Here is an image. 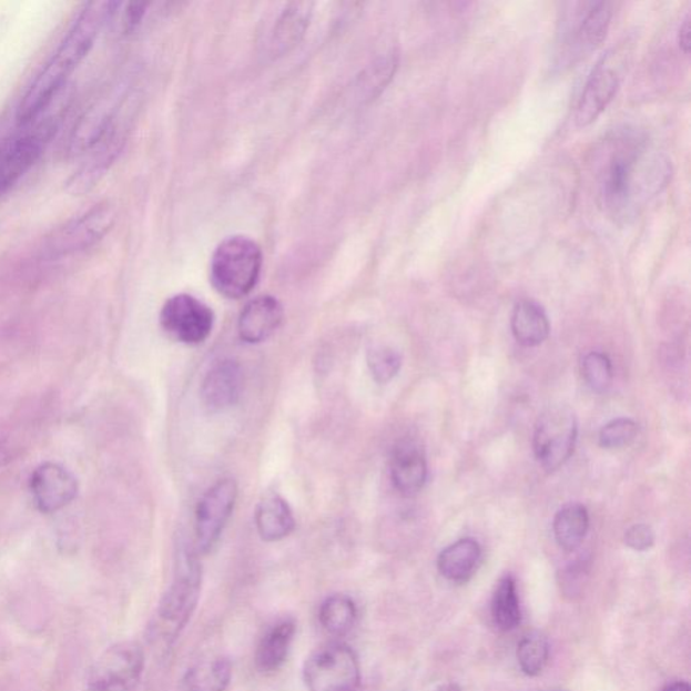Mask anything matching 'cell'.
<instances>
[{
  "label": "cell",
  "mask_w": 691,
  "mask_h": 691,
  "mask_svg": "<svg viewBox=\"0 0 691 691\" xmlns=\"http://www.w3.org/2000/svg\"><path fill=\"white\" fill-rule=\"evenodd\" d=\"M124 143L123 129L118 121L90 152V159L68 180L67 191L74 196L89 194L115 163Z\"/></svg>",
  "instance_id": "14"
},
{
  "label": "cell",
  "mask_w": 691,
  "mask_h": 691,
  "mask_svg": "<svg viewBox=\"0 0 691 691\" xmlns=\"http://www.w3.org/2000/svg\"><path fill=\"white\" fill-rule=\"evenodd\" d=\"M578 421L569 407L556 406L539 416L534 433V453L547 471H556L575 453Z\"/></svg>",
  "instance_id": "7"
},
{
  "label": "cell",
  "mask_w": 691,
  "mask_h": 691,
  "mask_svg": "<svg viewBox=\"0 0 691 691\" xmlns=\"http://www.w3.org/2000/svg\"><path fill=\"white\" fill-rule=\"evenodd\" d=\"M482 559V549L471 538L460 539L439 553L440 576L454 583H465L476 575Z\"/></svg>",
  "instance_id": "20"
},
{
  "label": "cell",
  "mask_w": 691,
  "mask_h": 691,
  "mask_svg": "<svg viewBox=\"0 0 691 691\" xmlns=\"http://www.w3.org/2000/svg\"><path fill=\"white\" fill-rule=\"evenodd\" d=\"M213 309L199 298L180 294L164 304L160 314L161 327L180 344L195 346L207 341L214 328Z\"/></svg>",
  "instance_id": "10"
},
{
  "label": "cell",
  "mask_w": 691,
  "mask_h": 691,
  "mask_svg": "<svg viewBox=\"0 0 691 691\" xmlns=\"http://www.w3.org/2000/svg\"><path fill=\"white\" fill-rule=\"evenodd\" d=\"M296 634L294 619L278 620L266 631L255 652V665L261 672L270 674L285 663Z\"/></svg>",
  "instance_id": "21"
},
{
  "label": "cell",
  "mask_w": 691,
  "mask_h": 691,
  "mask_svg": "<svg viewBox=\"0 0 691 691\" xmlns=\"http://www.w3.org/2000/svg\"><path fill=\"white\" fill-rule=\"evenodd\" d=\"M118 3L91 2L84 6L77 22L24 93L17 110L20 126L39 120L64 89L68 79L89 55L104 23L114 16Z\"/></svg>",
  "instance_id": "2"
},
{
  "label": "cell",
  "mask_w": 691,
  "mask_h": 691,
  "mask_svg": "<svg viewBox=\"0 0 691 691\" xmlns=\"http://www.w3.org/2000/svg\"><path fill=\"white\" fill-rule=\"evenodd\" d=\"M311 8V3H288L280 10L266 40L271 54H284L301 41L308 28Z\"/></svg>",
  "instance_id": "19"
},
{
  "label": "cell",
  "mask_w": 691,
  "mask_h": 691,
  "mask_svg": "<svg viewBox=\"0 0 691 691\" xmlns=\"http://www.w3.org/2000/svg\"><path fill=\"white\" fill-rule=\"evenodd\" d=\"M202 581L203 570L196 552L180 550L173 581L159 607L160 622L167 640H176L189 624L201 600Z\"/></svg>",
  "instance_id": "4"
},
{
  "label": "cell",
  "mask_w": 691,
  "mask_h": 691,
  "mask_svg": "<svg viewBox=\"0 0 691 691\" xmlns=\"http://www.w3.org/2000/svg\"><path fill=\"white\" fill-rule=\"evenodd\" d=\"M255 525L265 541H278L294 532L296 522L288 502L283 497L270 495L260 502Z\"/></svg>",
  "instance_id": "23"
},
{
  "label": "cell",
  "mask_w": 691,
  "mask_h": 691,
  "mask_svg": "<svg viewBox=\"0 0 691 691\" xmlns=\"http://www.w3.org/2000/svg\"><path fill=\"white\" fill-rule=\"evenodd\" d=\"M589 512L581 504H569L553 519V535L560 549L571 552L582 545L589 531Z\"/></svg>",
  "instance_id": "26"
},
{
  "label": "cell",
  "mask_w": 691,
  "mask_h": 691,
  "mask_svg": "<svg viewBox=\"0 0 691 691\" xmlns=\"http://www.w3.org/2000/svg\"><path fill=\"white\" fill-rule=\"evenodd\" d=\"M510 327H512L515 339L526 347L543 344L550 334V322L545 309L537 302L528 301V298L515 305Z\"/></svg>",
  "instance_id": "22"
},
{
  "label": "cell",
  "mask_w": 691,
  "mask_h": 691,
  "mask_svg": "<svg viewBox=\"0 0 691 691\" xmlns=\"http://www.w3.org/2000/svg\"><path fill=\"white\" fill-rule=\"evenodd\" d=\"M116 221V211L109 203L95 205L83 215L74 217L54 230L45 242V253L51 257H67L96 245L110 233Z\"/></svg>",
  "instance_id": "9"
},
{
  "label": "cell",
  "mask_w": 691,
  "mask_h": 691,
  "mask_svg": "<svg viewBox=\"0 0 691 691\" xmlns=\"http://www.w3.org/2000/svg\"><path fill=\"white\" fill-rule=\"evenodd\" d=\"M588 6L576 29L575 37L577 48L583 53L595 51L607 39L613 17L612 3L597 2Z\"/></svg>",
  "instance_id": "24"
},
{
  "label": "cell",
  "mask_w": 691,
  "mask_h": 691,
  "mask_svg": "<svg viewBox=\"0 0 691 691\" xmlns=\"http://www.w3.org/2000/svg\"><path fill=\"white\" fill-rule=\"evenodd\" d=\"M261 267L263 252L257 242L247 236H230L215 248L211 258V283L222 296L241 298L251 294L257 284Z\"/></svg>",
  "instance_id": "3"
},
{
  "label": "cell",
  "mask_w": 691,
  "mask_h": 691,
  "mask_svg": "<svg viewBox=\"0 0 691 691\" xmlns=\"http://www.w3.org/2000/svg\"><path fill=\"white\" fill-rule=\"evenodd\" d=\"M242 384L241 366L233 359L220 360L203 379L201 396L204 408L211 414L232 408L240 400Z\"/></svg>",
  "instance_id": "15"
},
{
  "label": "cell",
  "mask_w": 691,
  "mask_h": 691,
  "mask_svg": "<svg viewBox=\"0 0 691 691\" xmlns=\"http://www.w3.org/2000/svg\"><path fill=\"white\" fill-rule=\"evenodd\" d=\"M358 610L356 602L346 595H333L323 601L319 621L323 630L333 637L342 638L356 626Z\"/></svg>",
  "instance_id": "28"
},
{
  "label": "cell",
  "mask_w": 691,
  "mask_h": 691,
  "mask_svg": "<svg viewBox=\"0 0 691 691\" xmlns=\"http://www.w3.org/2000/svg\"><path fill=\"white\" fill-rule=\"evenodd\" d=\"M662 691H690V687L687 682H674L668 684Z\"/></svg>",
  "instance_id": "36"
},
{
  "label": "cell",
  "mask_w": 691,
  "mask_h": 691,
  "mask_svg": "<svg viewBox=\"0 0 691 691\" xmlns=\"http://www.w3.org/2000/svg\"><path fill=\"white\" fill-rule=\"evenodd\" d=\"M582 376L596 394H603L613 383V367L607 354L591 352L582 360Z\"/></svg>",
  "instance_id": "31"
},
{
  "label": "cell",
  "mask_w": 691,
  "mask_h": 691,
  "mask_svg": "<svg viewBox=\"0 0 691 691\" xmlns=\"http://www.w3.org/2000/svg\"><path fill=\"white\" fill-rule=\"evenodd\" d=\"M620 65H616L614 54L608 53L591 72L587 85H585L580 101L576 110V123L580 128H587L597 121L620 87Z\"/></svg>",
  "instance_id": "12"
},
{
  "label": "cell",
  "mask_w": 691,
  "mask_h": 691,
  "mask_svg": "<svg viewBox=\"0 0 691 691\" xmlns=\"http://www.w3.org/2000/svg\"><path fill=\"white\" fill-rule=\"evenodd\" d=\"M435 691H463L457 683H447Z\"/></svg>",
  "instance_id": "37"
},
{
  "label": "cell",
  "mask_w": 691,
  "mask_h": 691,
  "mask_svg": "<svg viewBox=\"0 0 691 691\" xmlns=\"http://www.w3.org/2000/svg\"><path fill=\"white\" fill-rule=\"evenodd\" d=\"M490 613L498 630L509 632L520 626V599L512 576L502 577L498 581L494 597H491Z\"/></svg>",
  "instance_id": "27"
},
{
  "label": "cell",
  "mask_w": 691,
  "mask_h": 691,
  "mask_svg": "<svg viewBox=\"0 0 691 691\" xmlns=\"http://www.w3.org/2000/svg\"><path fill=\"white\" fill-rule=\"evenodd\" d=\"M145 656L135 641H122L105 650L92 664L89 688L92 691H134L141 682Z\"/></svg>",
  "instance_id": "8"
},
{
  "label": "cell",
  "mask_w": 691,
  "mask_h": 691,
  "mask_svg": "<svg viewBox=\"0 0 691 691\" xmlns=\"http://www.w3.org/2000/svg\"><path fill=\"white\" fill-rule=\"evenodd\" d=\"M638 434L637 421L619 417L601 428L599 440L601 447L614 450V448L630 446L637 439Z\"/></svg>",
  "instance_id": "32"
},
{
  "label": "cell",
  "mask_w": 691,
  "mask_h": 691,
  "mask_svg": "<svg viewBox=\"0 0 691 691\" xmlns=\"http://www.w3.org/2000/svg\"><path fill=\"white\" fill-rule=\"evenodd\" d=\"M30 491L37 508L53 514L65 508L78 495V481L58 464H43L30 477Z\"/></svg>",
  "instance_id": "13"
},
{
  "label": "cell",
  "mask_w": 691,
  "mask_h": 691,
  "mask_svg": "<svg viewBox=\"0 0 691 691\" xmlns=\"http://www.w3.org/2000/svg\"><path fill=\"white\" fill-rule=\"evenodd\" d=\"M148 4L132 3L126 6L123 14V28L126 33L133 31L146 14Z\"/></svg>",
  "instance_id": "34"
},
{
  "label": "cell",
  "mask_w": 691,
  "mask_h": 691,
  "mask_svg": "<svg viewBox=\"0 0 691 691\" xmlns=\"http://www.w3.org/2000/svg\"><path fill=\"white\" fill-rule=\"evenodd\" d=\"M303 680L308 691H358L360 665L357 653L341 641H328L305 659Z\"/></svg>",
  "instance_id": "5"
},
{
  "label": "cell",
  "mask_w": 691,
  "mask_h": 691,
  "mask_svg": "<svg viewBox=\"0 0 691 691\" xmlns=\"http://www.w3.org/2000/svg\"><path fill=\"white\" fill-rule=\"evenodd\" d=\"M233 665L228 658L217 657L194 665L183 678L184 691H226L232 683Z\"/></svg>",
  "instance_id": "25"
},
{
  "label": "cell",
  "mask_w": 691,
  "mask_h": 691,
  "mask_svg": "<svg viewBox=\"0 0 691 691\" xmlns=\"http://www.w3.org/2000/svg\"><path fill=\"white\" fill-rule=\"evenodd\" d=\"M116 121L115 104L112 103L111 98L108 96L92 104L74 126L68 152L73 157L90 153Z\"/></svg>",
  "instance_id": "17"
},
{
  "label": "cell",
  "mask_w": 691,
  "mask_h": 691,
  "mask_svg": "<svg viewBox=\"0 0 691 691\" xmlns=\"http://www.w3.org/2000/svg\"><path fill=\"white\" fill-rule=\"evenodd\" d=\"M390 477L398 494L413 497L425 488L428 466L425 450L415 440L398 441L392 453Z\"/></svg>",
  "instance_id": "16"
},
{
  "label": "cell",
  "mask_w": 691,
  "mask_h": 691,
  "mask_svg": "<svg viewBox=\"0 0 691 691\" xmlns=\"http://www.w3.org/2000/svg\"><path fill=\"white\" fill-rule=\"evenodd\" d=\"M678 42H680L681 51L689 55L691 47V14H688L681 24Z\"/></svg>",
  "instance_id": "35"
},
{
  "label": "cell",
  "mask_w": 691,
  "mask_h": 691,
  "mask_svg": "<svg viewBox=\"0 0 691 691\" xmlns=\"http://www.w3.org/2000/svg\"><path fill=\"white\" fill-rule=\"evenodd\" d=\"M608 148L599 173L601 205L610 216L627 220L669 184L671 164L662 155L649 154L644 140L631 132Z\"/></svg>",
  "instance_id": "1"
},
{
  "label": "cell",
  "mask_w": 691,
  "mask_h": 691,
  "mask_svg": "<svg viewBox=\"0 0 691 691\" xmlns=\"http://www.w3.org/2000/svg\"><path fill=\"white\" fill-rule=\"evenodd\" d=\"M624 541L634 551H647L656 545V532L650 526L634 525L626 532Z\"/></svg>",
  "instance_id": "33"
},
{
  "label": "cell",
  "mask_w": 691,
  "mask_h": 691,
  "mask_svg": "<svg viewBox=\"0 0 691 691\" xmlns=\"http://www.w3.org/2000/svg\"><path fill=\"white\" fill-rule=\"evenodd\" d=\"M367 365L378 384H388L402 369V354L394 347L376 346L367 353Z\"/></svg>",
  "instance_id": "30"
},
{
  "label": "cell",
  "mask_w": 691,
  "mask_h": 691,
  "mask_svg": "<svg viewBox=\"0 0 691 691\" xmlns=\"http://www.w3.org/2000/svg\"><path fill=\"white\" fill-rule=\"evenodd\" d=\"M238 488L232 478L217 481L205 491L196 509V545L199 551L207 553L220 540L230 516H232Z\"/></svg>",
  "instance_id": "11"
},
{
  "label": "cell",
  "mask_w": 691,
  "mask_h": 691,
  "mask_svg": "<svg viewBox=\"0 0 691 691\" xmlns=\"http://www.w3.org/2000/svg\"><path fill=\"white\" fill-rule=\"evenodd\" d=\"M59 116L47 115L45 112L35 120L22 126V132L12 136L0 146V197L20 182L37 161L41 157L49 140L58 129Z\"/></svg>",
  "instance_id": "6"
},
{
  "label": "cell",
  "mask_w": 691,
  "mask_h": 691,
  "mask_svg": "<svg viewBox=\"0 0 691 691\" xmlns=\"http://www.w3.org/2000/svg\"><path fill=\"white\" fill-rule=\"evenodd\" d=\"M284 308L276 297L266 295L255 297L242 311L238 321V333L247 344H260L282 326Z\"/></svg>",
  "instance_id": "18"
},
{
  "label": "cell",
  "mask_w": 691,
  "mask_h": 691,
  "mask_svg": "<svg viewBox=\"0 0 691 691\" xmlns=\"http://www.w3.org/2000/svg\"><path fill=\"white\" fill-rule=\"evenodd\" d=\"M518 663L528 677H538L546 669L550 658V644L539 632L528 633L518 646Z\"/></svg>",
  "instance_id": "29"
}]
</instances>
